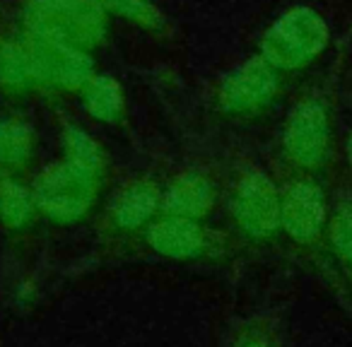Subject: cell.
<instances>
[{
  "mask_svg": "<svg viewBox=\"0 0 352 347\" xmlns=\"http://www.w3.org/2000/svg\"><path fill=\"white\" fill-rule=\"evenodd\" d=\"M27 25L32 36L82 49L102 36L104 0H30Z\"/></svg>",
  "mask_w": 352,
  "mask_h": 347,
  "instance_id": "cell-1",
  "label": "cell"
},
{
  "mask_svg": "<svg viewBox=\"0 0 352 347\" xmlns=\"http://www.w3.org/2000/svg\"><path fill=\"white\" fill-rule=\"evenodd\" d=\"M328 44V27L318 12L297 8L283 15L263 39V58L273 68L294 70L311 63Z\"/></svg>",
  "mask_w": 352,
  "mask_h": 347,
  "instance_id": "cell-2",
  "label": "cell"
},
{
  "mask_svg": "<svg viewBox=\"0 0 352 347\" xmlns=\"http://www.w3.org/2000/svg\"><path fill=\"white\" fill-rule=\"evenodd\" d=\"M328 113L321 104L304 102L292 111L285 128V152L302 169H316L328 155Z\"/></svg>",
  "mask_w": 352,
  "mask_h": 347,
  "instance_id": "cell-3",
  "label": "cell"
},
{
  "mask_svg": "<svg viewBox=\"0 0 352 347\" xmlns=\"http://www.w3.org/2000/svg\"><path fill=\"white\" fill-rule=\"evenodd\" d=\"M280 225L292 239L309 244L318 239L328 225V210L323 191L311 181H294L280 196Z\"/></svg>",
  "mask_w": 352,
  "mask_h": 347,
  "instance_id": "cell-4",
  "label": "cell"
},
{
  "mask_svg": "<svg viewBox=\"0 0 352 347\" xmlns=\"http://www.w3.org/2000/svg\"><path fill=\"white\" fill-rule=\"evenodd\" d=\"M27 46L34 65V80H46L54 85H80L89 80L92 63L78 46L39 39V36H32Z\"/></svg>",
  "mask_w": 352,
  "mask_h": 347,
  "instance_id": "cell-5",
  "label": "cell"
},
{
  "mask_svg": "<svg viewBox=\"0 0 352 347\" xmlns=\"http://www.w3.org/2000/svg\"><path fill=\"white\" fill-rule=\"evenodd\" d=\"M278 89L275 68L265 58H254L227 75L222 85V102L232 111H256L273 99Z\"/></svg>",
  "mask_w": 352,
  "mask_h": 347,
  "instance_id": "cell-6",
  "label": "cell"
},
{
  "mask_svg": "<svg viewBox=\"0 0 352 347\" xmlns=\"http://www.w3.org/2000/svg\"><path fill=\"white\" fill-rule=\"evenodd\" d=\"M236 217L251 234H270L280 227V193L263 174H249L236 188Z\"/></svg>",
  "mask_w": 352,
  "mask_h": 347,
  "instance_id": "cell-7",
  "label": "cell"
},
{
  "mask_svg": "<svg viewBox=\"0 0 352 347\" xmlns=\"http://www.w3.org/2000/svg\"><path fill=\"white\" fill-rule=\"evenodd\" d=\"M92 169L68 159V164L46 171V177L39 183V191H36L39 201L54 215L56 212H80L92 191Z\"/></svg>",
  "mask_w": 352,
  "mask_h": 347,
  "instance_id": "cell-8",
  "label": "cell"
},
{
  "mask_svg": "<svg viewBox=\"0 0 352 347\" xmlns=\"http://www.w3.org/2000/svg\"><path fill=\"white\" fill-rule=\"evenodd\" d=\"M212 201L210 186L198 177H184L169 188L166 193V205L176 215H201L208 203Z\"/></svg>",
  "mask_w": 352,
  "mask_h": 347,
  "instance_id": "cell-9",
  "label": "cell"
},
{
  "mask_svg": "<svg viewBox=\"0 0 352 347\" xmlns=\"http://www.w3.org/2000/svg\"><path fill=\"white\" fill-rule=\"evenodd\" d=\"M30 80H34L30 46L3 41L0 44V82L10 85V87H22Z\"/></svg>",
  "mask_w": 352,
  "mask_h": 347,
  "instance_id": "cell-10",
  "label": "cell"
},
{
  "mask_svg": "<svg viewBox=\"0 0 352 347\" xmlns=\"http://www.w3.org/2000/svg\"><path fill=\"white\" fill-rule=\"evenodd\" d=\"M326 232L333 254L352 273V201H345L336 208V212L328 217Z\"/></svg>",
  "mask_w": 352,
  "mask_h": 347,
  "instance_id": "cell-11",
  "label": "cell"
},
{
  "mask_svg": "<svg viewBox=\"0 0 352 347\" xmlns=\"http://www.w3.org/2000/svg\"><path fill=\"white\" fill-rule=\"evenodd\" d=\"M85 104L97 118H116V113L121 111V89L111 78L99 75L87 82Z\"/></svg>",
  "mask_w": 352,
  "mask_h": 347,
  "instance_id": "cell-12",
  "label": "cell"
},
{
  "mask_svg": "<svg viewBox=\"0 0 352 347\" xmlns=\"http://www.w3.org/2000/svg\"><path fill=\"white\" fill-rule=\"evenodd\" d=\"M162 251H191L198 244V230L186 220L162 222L150 236Z\"/></svg>",
  "mask_w": 352,
  "mask_h": 347,
  "instance_id": "cell-13",
  "label": "cell"
},
{
  "mask_svg": "<svg viewBox=\"0 0 352 347\" xmlns=\"http://www.w3.org/2000/svg\"><path fill=\"white\" fill-rule=\"evenodd\" d=\"M155 188L145 186V183H135L121 196L116 205V215L123 225H138L140 220H145L150 215V210L155 208Z\"/></svg>",
  "mask_w": 352,
  "mask_h": 347,
  "instance_id": "cell-14",
  "label": "cell"
},
{
  "mask_svg": "<svg viewBox=\"0 0 352 347\" xmlns=\"http://www.w3.org/2000/svg\"><path fill=\"white\" fill-rule=\"evenodd\" d=\"M104 5H109L113 12L138 25L145 27H160V12L155 10L150 0H104Z\"/></svg>",
  "mask_w": 352,
  "mask_h": 347,
  "instance_id": "cell-15",
  "label": "cell"
},
{
  "mask_svg": "<svg viewBox=\"0 0 352 347\" xmlns=\"http://www.w3.org/2000/svg\"><path fill=\"white\" fill-rule=\"evenodd\" d=\"M27 147H30V135L25 128L0 121V159L20 161L22 157H27Z\"/></svg>",
  "mask_w": 352,
  "mask_h": 347,
  "instance_id": "cell-16",
  "label": "cell"
},
{
  "mask_svg": "<svg viewBox=\"0 0 352 347\" xmlns=\"http://www.w3.org/2000/svg\"><path fill=\"white\" fill-rule=\"evenodd\" d=\"M0 208L6 215L22 217L27 212V196L20 186L15 183H3L0 186Z\"/></svg>",
  "mask_w": 352,
  "mask_h": 347,
  "instance_id": "cell-17",
  "label": "cell"
},
{
  "mask_svg": "<svg viewBox=\"0 0 352 347\" xmlns=\"http://www.w3.org/2000/svg\"><path fill=\"white\" fill-rule=\"evenodd\" d=\"M347 159H350V166H352V137H350V142H347Z\"/></svg>",
  "mask_w": 352,
  "mask_h": 347,
  "instance_id": "cell-18",
  "label": "cell"
},
{
  "mask_svg": "<svg viewBox=\"0 0 352 347\" xmlns=\"http://www.w3.org/2000/svg\"><path fill=\"white\" fill-rule=\"evenodd\" d=\"M246 347H265V345H261V342H251V345H246Z\"/></svg>",
  "mask_w": 352,
  "mask_h": 347,
  "instance_id": "cell-19",
  "label": "cell"
}]
</instances>
